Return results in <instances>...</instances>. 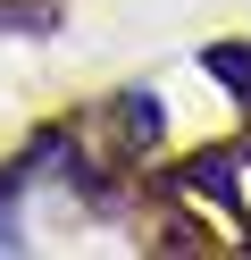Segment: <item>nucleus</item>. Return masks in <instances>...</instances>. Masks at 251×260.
<instances>
[{
    "label": "nucleus",
    "instance_id": "obj_1",
    "mask_svg": "<svg viewBox=\"0 0 251 260\" xmlns=\"http://www.w3.org/2000/svg\"><path fill=\"white\" fill-rule=\"evenodd\" d=\"M201 68H209V76H218V84H226V92H234V101H243V109H251V51H243V42H218V51H209V59H201Z\"/></svg>",
    "mask_w": 251,
    "mask_h": 260
},
{
    "label": "nucleus",
    "instance_id": "obj_2",
    "mask_svg": "<svg viewBox=\"0 0 251 260\" xmlns=\"http://www.w3.org/2000/svg\"><path fill=\"white\" fill-rule=\"evenodd\" d=\"M117 118H126V143H159V101H151V92H126Z\"/></svg>",
    "mask_w": 251,
    "mask_h": 260
}]
</instances>
